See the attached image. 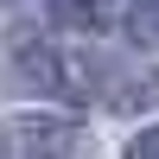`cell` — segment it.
Instances as JSON below:
<instances>
[{
  "label": "cell",
  "mask_w": 159,
  "mask_h": 159,
  "mask_svg": "<svg viewBox=\"0 0 159 159\" xmlns=\"http://www.w3.org/2000/svg\"><path fill=\"white\" fill-rule=\"evenodd\" d=\"M7 159H89V134L57 115H25L7 127Z\"/></svg>",
  "instance_id": "1"
},
{
  "label": "cell",
  "mask_w": 159,
  "mask_h": 159,
  "mask_svg": "<svg viewBox=\"0 0 159 159\" xmlns=\"http://www.w3.org/2000/svg\"><path fill=\"white\" fill-rule=\"evenodd\" d=\"M13 64H19V83H25V89H38V96H76L64 51H51L32 25H19V32H13Z\"/></svg>",
  "instance_id": "2"
},
{
  "label": "cell",
  "mask_w": 159,
  "mask_h": 159,
  "mask_svg": "<svg viewBox=\"0 0 159 159\" xmlns=\"http://www.w3.org/2000/svg\"><path fill=\"white\" fill-rule=\"evenodd\" d=\"M51 19L76 25V32H102V25L115 19V0H51Z\"/></svg>",
  "instance_id": "3"
},
{
  "label": "cell",
  "mask_w": 159,
  "mask_h": 159,
  "mask_svg": "<svg viewBox=\"0 0 159 159\" xmlns=\"http://www.w3.org/2000/svg\"><path fill=\"white\" fill-rule=\"evenodd\" d=\"M127 38L134 45H159V0H134L127 7Z\"/></svg>",
  "instance_id": "4"
},
{
  "label": "cell",
  "mask_w": 159,
  "mask_h": 159,
  "mask_svg": "<svg viewBox=\"0 0 159 159\" xmlns=\"http://www.w3.org/2000/svg\"><path fill=\"white\" fill-rule=\"evenodd\" d=\"M127 159H159V127H147V134L127 140Z\"/></svg>",
  "instance_id": "5"
}]
</instances>
